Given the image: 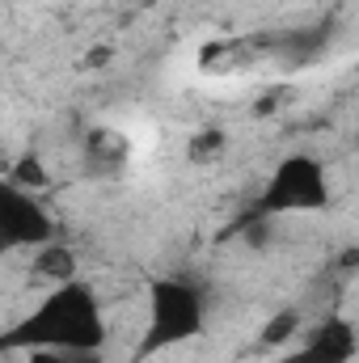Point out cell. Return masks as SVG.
<instances>
[{
	"label": "cell",
	"mask_w": 359,
	"mask_h": 363,
	"mask_svg": "<svg viewBox=\"0 0 359 363\" xmlns=\"http://www.w3.org/2000/svg\"><path fill=\"white\" fill-rule=\"evenodd\" d=\"M355 355V330L347 317H330L304 347L300 363H347Z\"/></svg>",
	"instance_id": "5b68a950"
},
{
	"label": "cell",
	"mask_w": 359,
	"mask_h": 363,
	"mask_svg": "<svg viewBox=\"0 0 359 363\" xmlns=\"http://www.w3.org/2000/svg\"><path fill=\"white\" fill-rule=\"evenodd\" d=\"M300 321H304V317H300V308H283V313H275L267 325L258 330V342H263V347H270V351L287 347V342L300 334Z\"/></svg>",
	"instance_id": "9c48e42d"
},
{
	"label": "cell",
	"mask_w": 359,
	"mask_h": 363,
	"mask_svg": "<svg viewBox=\"0 0 359 363\" xmlns=\"http://www.w3.org/2000/svg\"><path fill=\"white\" fill-rule=\"evenodd\" d=\"M330 203V182H326V165L296 152L287 157L275 174H270L267 190H263V211L267 216H287V211H317Z\"/></svg>",
	"instance_id": "6da1fadb"
},
{
	"label": "cell",
	"mask_w": 359,
	"mask_h": 363,
	"mask_svg": "<svg viewBox=\"0 0 359 363\" xmlns=\"http://www.w3.org/2000/svg\"><path fill=\"white\" fill-rule=\"evenodd\" d=\"M9 186H17V190H26V194H38V190H47L51 186V165H47V157L43 152H21L17 161H13V169H9Z\"/></svg>",
	"instance_id": "52a82bcc"
},
{
	"label": "cell",
	"mask_w": 359,
	"mask_h": 363,
	"mask_svg": "<svg viewBox=\"0 0 359 363\" xmlns=\"http://www.w3.org/2000/svg\"><path fill=\"white\" fill-rule=\"evenodd\" d=\"M199 321H203V304L190 283H157L153 287V308H148L153 342H182L199 330Z\"/></svg>",
	"instance_id": "3957f363"
},
{
	"label": "cell",
	"mask_w": 359,
	"mask_h": 363,
	"mask_svg": "<svg viewBox=\"0 0 359 363\" xmlns=\"http://www.w3.org/2000/svg\"><path fill=\"white\" fill-rule=\"evenodd\" d=\"M77 274H81V258H77V250L72 245H64V241H43V245H34V258H30V279H38V283H47V287H68V283H77Z\"/></svg>",
	"instance_id": "277c9868"
},
{
	"label": "cell",
	"mask_w": 359,
	"mask_h": 363,
	"mask_svg": "<svg viewBox=\"0 0 359 363\" xmlns=\"http://www.w3.org/2000/svg\"><path fill=\"white\" fill-rule=\"evenodd\" d=\"M224 152H228V131L224 127H199L186 140V161L190 165H216V161H224Z\"/></svg>",
	"instance_id": "ba28073f"
},
{
	"label": "cell",
	"mask_w": 359,
	"mask_h": 363,
	"mask_svg": "<svg viewBox=\"0 0 359 363\" xmlns=\"http://www.w3.org/2000/svg\"><path fill=\"white\" fill-rule=\"evenodd\" d=\"M127 157H131V135L127 131L97 127L89 140H85V161H89L97 174H114L118 165H127Z\"/></svg>",
	"instance_id": "8992f818"
},
{
	"label": "cell",
	"mask_w": 359,
	"mask_h": 363,
	"mask_svg": "<svg viewBox=\"0 0 359 363\" xmlns=\"http://www.w3.org/2000/svg\"><path fill=\"white\" fill-rule=\"evenodd\" d=\"M51 237H55V224L38 207V199L0 178V250H21V245L34 250Z\"/></svg>",
	"instance_id": "7a4b0ae2"
}]
</instances>
